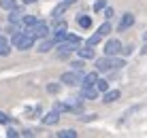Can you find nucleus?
<instances>
[{
    "label": "nucleus",
    "mask_w": 147,
    "mask_h": 138,
    "mask_svg": "<svg viewBox=\"0 0 147 138\" xmlns=\"http://www.w3.org/2000/svg\"><path fill=\"white\" fill-rule=\"evenodd\" d=\"M24 32L30 34V36H34V38H47L49 36V25L45 21H34L32 25H28Z\"/></svg>",
    "instance_id": "f257e3e1"
},
{
    "label": "nucleus",
    "mask_w": 147,
    "mask_h": 138,
    "mask_svg": "<svg viewBox=\"0 0 147 138\" xmlns=\"http://www.w3.org/2000/svg\"><path fill=\"white\" fill-rule=\"evenodd\" d=\"M121 49V43L117 38H111L107 45H105V55H109V58H113V55H117Z\"/></svg>",
    "instance_id": "f03ea898"
},
{
    "label": "nucleus",
    "mask_w": 147,
    "mask_h": 138,
    "mask_svg": "<svg viewBox=\"0 0 147 138\" xmlns=\"http://www.w3.org/2000/svg\"><path fill=\"white\" fill-rule=\"evenodd\" d=\"M34 40H36L34 36H30V34L24 32V34H22V38H19V43L15 45V47H17V49H22V51H28L30 47H34Z\"/></svg>",
    "instance_id": "7ed1b4c3"
},
{
    "label": "nucleus",
    "mask_w": 147,
    "mask_h": 138,
    "mask_svg": "<svg viewBox=\"0 0 147 138\" xmlns=\"http://www.w3.org/2000/svg\"><path fill=\"white\" fill-rule=\"evenodd\" d=\"M79 81H81V74H77V72H64L62 79H60V83H64V85H68V87H73V85H77Z\"/></svg>",
    "instance_id": "20e7f679"
},
{
    "label": "nucleus",
    "mask_w": 147,
    "mask_h": 138,
    "mask_svg": "<svg viewBox=\"0 0 147 138\" xmlns=\"http://www.w3.org/2000/svg\"><path fill=\"white\" fill-rule=\"evenodd\" d=\"M132 25H134V15H132V13H124V17H121L117 30H119V32H126V30L132 28Z\"/></svg>",
    "instance_id": "39448f33"
},
{
    "label": "nucleus",
    "mask_w": 147,
    "mask_h": 138,
    "mask_svg": "<svg viewBox=\"0 0 147 138\" xmlns=\"http://www.w3.org/2000/svg\"><path fill=\"white\" fill-rule=\"evenodd\" d=\"M81 98L83 100H96L98 98V89H96L94 85H85V87L81 89Z\"/></svg>",
    "instance_id": "423d86ee"
},
{
    "label": "nucleus",
    "mask_w": 147,
    "mask_h": 138,
    "mask_svg": "<svg viewBox=\"0 0 147 138\" xmlns=\"http://www.w3.org/2000/svg\"><path fill=\"white\" fill-rule=\"evenodd\" d=\"M113 68V58H100V60H96V70H100V72H105V70H111Z\"/></svg>",
    "instance_id": "0eeeda50"
},
{
    "label": "nucleus",
    "mask_w": 147,
    "mask_h": 138,
    "mask_svg": "<svg viewBox=\"0 0 147 138\" xmlns=\"http://www.w3.org/2000/svg\"><path fill=\"white\" fill-rule=\"evenodd\" d=\"M102 94H105V98H102V102H105V104H111V102L119 100L121 91H119V89H107V91H102Z\"/></svg>",
    "instance_id": "6e6552de"
},
{
    "label": "nucleus",
    "mask_w": 147,
    "mask_h": 138,
    "mask_svg": "<svg viewBox=\"0 0 147 138\" xmlns=\"http://www.w3.org/2000/svg\"><path fill=\"white\" fill-rule=\"evenodd\" d=\"M77 55L81 60H92L94 58V47L85 45V47H77Z\"/></svg>",
    "instance_id": "1a4fd4ad"
},
{
    "label": "nucleus",
    "mask_w": 147,
    "mask_h": 138,
    "mask_svg": "<svg viewBox=\"0 0 147 138\" xmlns=\"http://www.w3.org/2000/svg\"><path fill=\"white\" fill-rule=\"evenodd\" d=\"M58 121H60V113H55V111L43 117V125H58Z\"/></svg>",
    "instance_id": "9d476101"
},
{
    "label": "nucleus",
    "mask_w": 147,
    "mask_h": 138,
    "mask_svg": "<svg viewBox=\"0 0 147 138\" xmlns=\"http://www.w3.org/2000/svg\"><path fill=\"white\" fill-rule=\"evenodd\" d=\"M53 45H55L53 38H43V40H40V45H38V51H40V53H47V51H51Z\"/></svg>",
    "instance_id": "9b49d317"
},
{
    "label": "nucleus",
    "mask_w": 147,
    "mask_h": 138,
    "mask_svg": "<svg viewBox=\"0 0 147 138\" xmlns=\"http://www.w3.org/2000/svg\"><path fill=\"white\" fill-rule=\"evenodd\" d=\"M96 79H98V74H96V70H94V72H88V74L81 76V83H83V87H85V85H94Z\"/></svg>",
    "instance_id": "f8f14e48"
},
{
    "label": "nucleus",
    "mask_w": 147,
    "mask_h": 138,
    "mask_svg": "<svg viewBox=\"0 0 147 138\" xmlns=\"http://www.w3.org/2000/svg\"><path fill=\"white\" fill-rule=\"evenodd\" d=\"M9 53H11V47H9L7 38H4V36H0V55H2V58H7Z\"/></svg>",
    "instance_id": "ddd939ff"
},
{
    "label": "nucleus",
    "mask_w": 147,
    "mask_h": 138,
    "mask_svg": "<svg viewBox=\"0 0 147 138\" xmlns=\"http://www.w3.org/2000/svg\"><path fill=\"white\" fill-rule=\"evenodd\" d=\"M19 19H22V11H19V9H11V15H9V21L11 23H19Z\"/></svg>",
    "instance_id": "4468645a"
},
{
    "label": "nucleus",
    "mask_w": 147,
    "mask_h": 138,
    "mask_svg": "<svg viewBox=\"0 0 147 138\" xmlns=\"http://www.w3.org/2000/svg\"><path fill=\"white\" fill-rule=\"evenodd\" d=\"M77 23L81 25V28H85V30H88L90 25H92V19H90L88 15H79V17H77Z\"/></svg>",
    "instance_id": "2eb2a0df"
},
{
    "label": "nucleus",
    "mask_w": 147,
    "mask_h": 138,
    "mask_svg": "<svg viewBox=\"0 0 147 138\" xmlns=\"http://www.w3.org/2000/svg\"><path fill=\"white\" fill-rule=\"evenodd\" d=\"M94 87L98 89V94H100V91H107V89H109V83H107V81H105V79H96Z\"/></svg>",
    "instance_id": "dca6fc26"
},
{
    "label": "nucleus",
    "mask_w": 147,
    "mask_h": 138,
    "mask_svg": "<svg viewBox=\"0 0 147 138\" xmlns=\"http://www.w3.org/2000/svg\"><path fill=\"white\" fill-rule=\"evenodd\" d=\"M100 40H102V36H100V34L96 32V34H92V36H90L88 40H85V45H90V47H96V45H98Z\"/></svg>",
    "instance_id": "f3484780"
},
{
    "label": "nucleus",
    "mask_w": 147,
    "mask_h": 138,
    "mask_svg": "<svg viewBox=\"0 0 147 138\" xmlns=\"http://www.w3.org/2000/svg\"><path fill=\"white\" fill-rule=\"evenodd\" d=\"M19 21H22L24 28H28V25H32L34 21H36V17H32V15H22V19H19Z\"/></svg>",
    "instance_id": "a211bd4d"
},
{
    "label": "nucleus",
    "mask_w": 147,
    "mask_h": 138,
    "mask_svg": "<svg viewBox=\"0 0 147 138\" xmlns=\"http://www.w3.org/2000/svg\"><path fill=\"white\" fill-rule=\"evenodd\" d=\"M109 32H111V21L107 19V21H105V23H102V25L98 28V34H100V36H107Z\"/></svg>",
    "instance_id": "6ab92c4d"
},
{
    "label": "nucleus",
    "mask_w": 147,
    "mask_h": 138,
    "mask_svg": "<svg viewBox=\"0 0 147 138\" xmlns=\"http://www.w3.org/2000/svg\"><path fill=\"white\" fill-rule=\"evenodd\" d=\"M58 138H77V132L75 130H62V132H58Z\"/></svg>",
    "instance_id": "aec40b11"
},
{
    "label": "nucleus",
    "mask_w": 147,
    "mask_h": 138,
    "mask_svg": "<svg viewBox=\"0 0 147 138\" xmlns=\"http://www.w3.org/2000/svg\"><path fill=\"white\" fill-rule=\"evenodd\" d=\"M53 111H55V113H64V111H70V109H68V104H64V102H55Z\"/></svg>",
    "instance_id": "412c9836"
},
{
    "label": "nucleus",
    "mask_w": 147,
    "mask_h": 138,
    "mask_svg": "<svg viewBox=\"0 0 147 138\" xmlns=\"http://www.w3.org/2000/svg\"><path fill=\"white\" fill-rule=\"evenodd\" d=\"M0 7H2L4 11H11L15 7V0H0Z\"/></svg>",
    "instance_id": "4be33fe9"
},
{
    "label": "nucleus",
    "mask_w": 147,
    "mask_h": 138,
    "mask_svg": "<svg viewBox=\"0 0 147 138\" xmlns=\"http://www.w3.org/2000/svg\"><path fill=\"white\" fill-rule=\"evenodd\" d=\"M83 62H85V60H81V58H79V60H75V62H70V66H73L75 70H79V72H81V70H83V66H85Z\"/></svg>",
    "instance_id": "5701e85b"
},
{
    "label": "nucleus",
    "mask_w": 147,
    "mask_h": 138,
    "mask_svg": "<svg viewBox=\"0 0 147 138\" xmlns=\"http://www.w3.org/2000/svg\"><path fill=\"white\" fill-rule=\"evenodd\" d=\"M47 91H49V94H58V91H60V83H49Z\"/></svg>",
    "instance_id": "b1692460"
},
{
    "label": "nucleus",
    "mask_w": 147,
    "mask_h": 138,
    "mask_svg": "<svg viewBox=\"0 0 147 138\" xmlns=\"http://www.w3.org/2000/svg\"><path fill=\"white\" fill-rule=\"evenodd\" d=\"M66 28H68L66 21H58V23L53 25V32H62V30H66Z\"/></svg>",
    "instance_id": "393cba45"
},
{
    "label": "nucleus",
    "mask_w": 147,
    "mask_h": 138,
    "mask_svg": "<svg viewBox=\"0 0 147 138\" xmlns=\"http://www.w3.org/2000/svg\"><path fill=\"white\" fill-rule=\"evenodd\" d=\"M107 7V0H96L94 2V11H100V9Z\"/></svg>",
    "instance_id": "a878e982"
},
{
    "label": "nucleus",
    "mask_w": 147,
    "mask_h": 138,
    "mask_svg": "<svg viewBox=\"0 0 147 138\" xmlns=\"http://www.w3.org/2000/svg\"><path fill=\"white\" fill-rule=\"evenodd\" d=\"M119 51H121L124 55H130V53L134 51V45H126V47H124V49H119Z\"/></svg>",
    "instance_id": "bb28decb"
},
{
    "label": "nucleus",
    "mask_w": 147,
    "mask_h": 138,
    "mask_svg": "<svg viewBox=\"0 0 147 138\" xmlns=\"http://www.w3.org/2000/svg\"><path fill=\"white\" fill-rule=\"evenodd\" d=\"M7 136H9V138H15V136H19V132L13 130V127H9V130H7Z\"/></svg>",
    "instance_id": "cd10ccee"
},
{
    "label": "nucleus",
    "mask_w": 147,
    "mask_h": 138,
    "mask_svg": "<svg viewBox=\"0 0 147 138\" xmlns=\"http://www.w3.org/2000/svg\"><path fill=\"white\" fill-rule=\"evenodd\" d=\"M113 9H111V7H107V9H105V17H107V19H111V17H113Z\"/></svg>",
    "instance_id": "c85d7f7f"
},
{
    "label": "nucleus",
    "mask_w": 147,
    "mask_h": 138,
    "mask_svg": "<svg viewBox=\"0 0 147 138\" xmlns=\"http://www.w3.org/2000/svg\"><path fill=\"white\" fill-rule=\"evenodd\" d=\"M0 123H9V117H7V113H2V111H0Z\"/></svg>",
    "instance_id": "c756f323"
},
{
    "label": "nucleus",
    "mask_w": 147,
    "mask_h": 138,
    "mask_svg": "<svg viewBox=\"0 0 147 138\" xmlns=\"http://www.w3.org/2000/svg\"><path fill=\"white\" fill-rule=\"evenodd\" d=\"M26 4H34V2H38V0H24Z\"/></svg>",
    "instance_id": "7c9ffc66"
},
{
    "label": "nucleus",
    "mask_w": 147,
    "mask_h": 138,
    "mask_svg": "<svg viewBox=\"0 0 147 138\" xmlns=\"http://www.w3.org/2000/svg\"><path fill=\"white\" fill-rule=\"evenodd\" d=\"M66 2H70V4H73V2H75V0H66Z\"/></svg>",
    "instance_id": "2f4dec72"
}]
</instances>
